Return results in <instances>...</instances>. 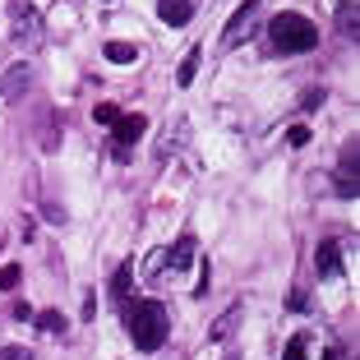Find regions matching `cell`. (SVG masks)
<instances>
[{"mask_svg": "<svg viewBox=\"0 0 360 360\" xmlns=\"http://www.w3.org/2000/svg\"><path fill=\"white\" fill-rule=\"evenodd\" d=\"M120 314H125L129 342H134L139 351H158L162 342H167L171 319H167V305H162V300H148V296H143V300H125Z\"/></svg>", "mask_w": 360, "mask_h": 360, "instance_id": "6da1fadb", "label": "cell"}, {"mask_svg": "<svg viewBox=\"0 0 360 360\" xmlns=\"http://www.w3.org/2000/svg\"><path fill=\"white\" fill-rule=\"evenodd\" d=\"M268 37H273L277 51H314L319 46L314 19H305V14H296V10L273 14V19H268Z\"/></svg>", "mask_w": 360, "mask_h": 360, "instance_id": "7a4b0ae2", "label": "cell"}, {"mask_svg": "<svg viewBox=\"0 0 360 360\" xmlns=\"http://www.w3.org/2000/svg\"><path fill=\"white\" fill-rule=\"evenodd\" d=\"M28 88H32V65L28 60L10 65L0 75V102H19V97H28Z\"/></svg>", "mask_w": 360, "mask_h": 360, "instance_id": "3957f363", "label": "cell"}, {"mask_svg": "<svg viewBox=\"0 0 360 360\" xmlns=\"http://www.w3.org/2000/svg\"><path fill=\"white\" fill-rule=\"evenodd\" d=\"M255 14H259V0H245L240 10L226 19V32H222V46H240L245 37H250V23H255Z\"/></svg>", "mask_w": 360, "mask_h": 360, "instance_id": "277c9868", "label": "cell"}, {"mask_svg": "<svg viewBox=\"0 0 360 360\" xmlns=\"http://www.w3.org/2000/svg\"><path fill=\"white\" fill-rule=\"evenodd\" d=\"M356 143H347V148H342V167H338V194H342V199H356V194H360V171H356Z\"/></svg>", "mask_w": 360, "mask_h": 360, "instance_id": "5b68a950", "label": "cell"}, {"mask_svg": "<svg viewBox=\"0 0 360 360\" xmlns=\"http://www.w3.org/2000/svg\"><path fill=\"white\" fill-rule=\"evenodd\" d=\"M111 125H116V134H111V139H116L120 148H134L139 139H143V129H148V120H143V116H116Z\"/></svg>", "mask_w": 360, "mask_h": 360, "instance_id": "8992f818", "label": "cell"}, {"mask_svg": "<svg viewBox=\"0 0 360 360\" xmlns=\"http://www.w3.org/2000/svg\"><path fill=\"white\" fill-rule=\"evenodd\" d=\"M194 250H199V245H194V236H180L176 245H171V255H167V273H190V264H194Z\"/></svg>", "mask_w": 360, "mask_h": 360, "instance_id": "52a82bcc", "label": "cell"}, {"mask_svg": "<svg viewBox=\"0 0 360 360\" xmlns=\"http://www.w3.org/2000/svg\"><path fill=\"white\" fill-rule=\"evenodd\" d=\"M158 14H162V23H171V28H185V23L194 19V5L190 0H158Z\"/></svg>", "mask_w": 360, "mask_h": 360, "instance_id": "ba28073f", "label": "cell"}, {"mask_svg": "<svg viewBox=\"0 0 360 360\" xmlns=\"http://www.w3.org/2000/svg\"><path fill=\"white\" fill-rule=\"evenodd\" d=\"M314 268H319V277H338V273H342L338 240H323V245H319V255H314Z\"/></svg>", "mask_w": 360, "mask_h": 360, "instance_id": "9c48e42d", "label": "cell"}, {"mask_svg": "<svg viewBox=\"0 0 360 360\" xmlns=\"http://www.w3.org/2000/svg\"><path fill=\"white\" fill-rule=\"evenodd\" d=\"M240 314H245V305H231V309H226V314L217 319V323H212V342H222V338H231V333L240 328Z\"/></svg>", "mask_w": 360, "mask_h": 360, "instance_id": "30bf717a", "label": "cell"}, {"mask_svg": "<svg viewBox=\"0 0 360 360\" xmlns=\"http://www.w3.org/2000/svg\"><path fill=\"white\" fill-rule=\"evenodd\" d=\"M129 277H134V264H120L116 277H111V300H116V305L129 300Z\"/></svg>", "mask_w": 360, "mask_h": 360, "instance_id": "8fae6325", "label": "cell"}, {"mask_svg": "<svg viewBox=\"0 0 360 360\" xmlns=\"http://www.w3.org/2000/svg\"><path fill=\"white\" fill-rule=\"evenodd\" d=\"M199 56H203L199 46H190V56L180 60V70H176V84H180V88H190V84H194V75H199Z\"/></svg>", "mask_w": 360, "mask_h": 360, "instance_id": "7c38bea8", "label": "cell"}, {"mask_svg": "<svg viewBox=\"0 0 360 360\" xmlns=\"http://www.w3.org/2000/svg\"><path fill=\"white\" fill-rule=\"evenodd\" d=\"M139 56L134 42H106V60H116V65H129Z\"/></svg>", "mask_w": 360, "mask_h": 360, "instance_id": "4fadbf2b", "label": "cell"}, {"mask_svg": "<svg viewBox=\"0 0 360 360\" xmlns=\"http://www.w3.org/2000/svg\"><path fill=\"white\" fill-rule=\"evenodd\" d=\"M19 42H32V37H42V19L37 14H19V32H14Z\"/></svg>", "mask_w": 360, "mask_h": 360, "instance_id": "5bb4252c", "label": "cell"}, {"mask_svg": "<svg viewBox=\"0 0 360 360\" xmlns=\"http://www.w3.org/2000/svg\"><path fill=\"white\" fill-rule=\"evenodd\" d=\"M37 328H42V333H60L65 314H60V309H42V314H37Z\"/></svg>", "mask_w": 360, "mask_h": 360, "instance_id": "9a60e30c", "label": "cell"}, {"mask_svg": "<svg viewBox=\"0 0 360 360\" xmlns=\"http://www.w3.org/2000/svg\"><path fill=\"white\" fill-rule=\"evenodd\" d=\"M19 282H23V268L19 264H5V268H0V291H14Z\"/></svg>", "mask_w": 360, "mask_h": 360, "instance_id": "2e32d148", "label": "cell"}, {"mask_svg": "<svg viewBox=\"0 0 360 360\" xmlns=\"http://www.w3.org/2000/svg\"><path fill=\"white\" fill-rule=\"evenodd\" d=\"M305 356H309L305 338H291V342H286V347H282V360H305Z\"/></svg>", "mask_w": 360, "mask_h": 360, "instance_id": "e0dca14e", "label": "cell"}, {"mask_svg": "<svg viewBox=\"0 0 360 360\" xmlns=\"http://www.w3.org/2000/svg\"><path fill=\"white\" fill-rule=\"evenodd\" d=\"M342 32L356 37V0H342Z\"/></svg>", "mask_w": 360, "mask_h": 360, "instance_id": "ac0fdd59", "label": "cell"}, {"mask_svg": "<svg viewBox=\"0 0 360 360\" xmlns=\"http://www.w3.org/2000/svg\"><path fill=\"white\" fill-rule=\"evenodd\" d=\"M180 129H185V120H171V125H167V139H162V153H171V148H176V143H180Z\"/></svg>", "mask_w": 360, "mask_h": 360, "instance_id": "d6986e66", "label": "cell"}, {"mask_svg": "<svg viewBox=\"0 0 360 360\" xmlns=\"http://www.w3.org/2000/svg\"><path fill=\"white\" fill-rule=\"evenodd\" d=\"M116 116H120V111H116L111 102H97V106H93V120H97V125H111Z\"/></svg>", "mask_w": 360, "mask_h": 360, "instance_id": "ffe728a7", "label": "cell"}, {"mask_svg": "<svg viewBox=\"0 0 360 360\" xmlns=\"http://www.w3.org/2000/svg\"><path fill=\"white\" fill-rule=\"evenodd\" d=\"M286 143H291V148H305V143H309V129L305 125H291V129H286Z\"/></svg>", "mask_w": 360, "mask_h": 360, "instance_id": "44dd1931", "label": "cell"}, {"mask_svg": "<svg viewBox=\"0 0 360 360\" xmlns=\"http://www.w3.org/2000/svg\"><path fill=\"white\" fill-rule=\"evenodd\" d=\"M300 106H305V111H319V106H323V88H309V93L300 97Z\"/></svg>", "mask_w": 360, "mask_h": 360, "instance_id": "7402d4cb", "label": "cell"}, {"mask_svg": "<svg viewBox=\"0 0 360 360\" xmlns=\"http://www.w3.org/2000/svg\"><path fill=\"white\" fill-rule=\"evenodd\" d=\"M286 309H309V296H305V291H300V286H296V291H291V296H286Z\"/></svg>", "mask_w": 360, "mask_h": 360, "instance_id": "603a6c76", "label": "cell"}, {"mask_svg": "<svg viewBox=\"0 0 360 360\" xmlns=\"http://www.w3.org/2000/svg\"><path fill=\"white\" fill-rule=\"evenodd\" d=\"M0 360H32L23 347H0Z\"/></svg>", "mask_w": 360, "mask_h": 360, "instance_id": "cb8c5ba5", "label": "cell"}, {"mask_svg": "<svg viewBox=\"0 0 360 360\" xmlns=\"http://www.w3.org/2000/svg\"><path fill=\"white\" fill-rule=\"evenodd\" d=\"M323 360H342V351H338V347H328V356H323Z\"/></svg>", "mask_w": 360, "mask_h": 360, "instance_id": "d4e9b609", "label": "cell"}, {"mask_svg": "<svg viewBox=\"0 0 360 360\" xmlns=\"http://www.w3.org/2000/svg\"><path fill=\"white\" fill-rule=\"evenodd\" d=\"M226 360H240V356H226Z\"/></svg>", "mask_w": 360, "mask_h": 360, "instance_id": "484cf974", "label": "cell"}]
</instances>
